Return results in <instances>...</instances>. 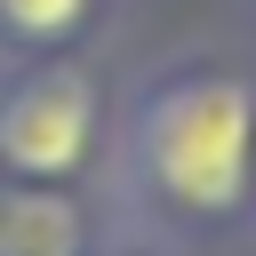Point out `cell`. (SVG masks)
<instances>
[{"instance_id":"cell-4","label":"cell","mask_w":256,"mask_h":256,"mask_svg":"<svg viewBox=\"0 0 256 256\" xmlns=\"http://www.w3.org/2000/svg\"><path fill=\"white\" fill-rule=\"evenodd\" d=\"M80 16H88V0H0V24L16 40H64Z\"/></svg>"},{"instance_id":"cell-1","label":"cell","mask_w":256,"mask_h":256,"mask_svg":"<svg viewBox=\"0 0 256 256\" xmlns=\"http://www.w3.org/2000/svg\"><path fill=\"white\" fill-rule=\"evenodd\" d=\"M144 160L176 208H200V216L240 208V192L256 176V88L248 80H176L144 112Z\"/></svg>"},{"instance_id":"cell-2","label":"cell","mask_w":256,"mask_h":256,"mask_svg":"<svg viewBox=\"0 0 256 256\" xmlns=\"http://www.w3.org/2000/svg\"><path fill=\"white\" fill-rule=\"evenodd\" d=\"M88 128H96V96L80 72H32L24 88H8L0 104V160L32 184L72 176L88 160Z\"/></svg>"},{"instance_id":"cell-3","label":"cell","mask_w":256,"mask_h":256,"mask_svg":"<svg viewBox=\"0 0 256 256\" xmlns=\"http://www.w3.org/2000/svg\"><path fill=\"white\" fill-rule=\"evenodd\" d=\"M0 256H80V216L56 192H0Z\"/></svg>"}]
</instances>
